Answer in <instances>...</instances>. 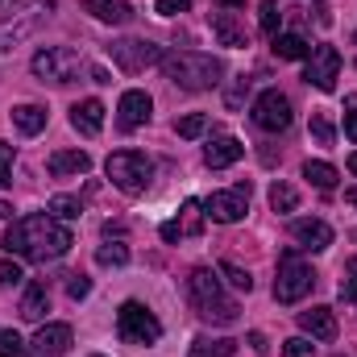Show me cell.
Instances as JSON below:
<instances>
[{
    "mask_svg": "<svg viewBox=\"0 0 357 357\" xmlns=\"http://www.w3.org/2000/svg\"><path fill=\"white\" fill-rule=\"evenodd\" d=\"M0 245H4V254H17L25 262H54L75 245V233L50 212H33V216H21L0 237Z\"/></svg>",
    "mask_w": 357,
    "mask_h": 357,
    "instance_id": "6da1fadb",
    "label": "cell"
},
{
    "mask_svg": "<svg viewBox=\"0 0 357 357\" xmlns=\"http://www.w3.org/2000/svg\"><path fill=\"white\" fill-rule=\"evenodd\" d=\"M187 299H191V307H195V316L199 320H208V324H237V303L225 295V287H220V274H212L208 266L191 270V278H187Z\"/></svg>",
    "mask_w": 357,
    "mask_h": 357,
    "instance_id": "7a4b0ae2",
    "label": "cell"
},
{
    "mask_svg": "<svg viewBox=\"0 0 357 357\" xmlns=\"http://www.w3.org/2000/svg\"><path fill=\"white\" fill-rule=\"evenodd\" d=\"M162 71L183 91H208L220 84L225 63L216 54H204V50H175V54H162Z\"/></svg>",
    "mask_w": 357,
    "mask_h": 357,
    "instance_id": "3957f363",
    "label": "cell"
},
{
    "mask_svg": "<svg viewBox=\"0 0 357 357\" xmlns=\"http://www.w3.org/2000/svg\"><path fill=\"white\" fill-rule=\"evenodd\" d=\"M54 13V0H21L8 17H0V54L17 50L21 42H29Z\"/></svg>",
    "mask_w": 357,
    "mask_h": 357,
    "instance_id": "277c9868",
    "label": "cell"
},
{
    "mask_svg": "<svg viewBox=\"0 0 357 357\" xmlns=\"http://www.w3.org/2000/svg\"><path fill=\"white\" fill-rule=\"evenodd\" d=\"M104 171H108V178H112L125 195H142V191L150 187V178H154V162H150L142 150H116V154H108Z\"/></svg>",
    "mask_w": 357,
    "mask_h": 357,
    "instance_id": "5b68a950",
    "label": "cell"
},
{
    "mask_svg": "<svg viewBox=\"0 0 357 357\" xmlns=\"http://www.w3.org/2000/svg\"><path fill=\"white\" fill-rule=\"evenodd\" d=\"M312 287H316V270L299 258V250H282L278 278H274V299L278 303H299L303 295H312Z\"/></svg>",
    "mask_w": 357,
    "mask_h": 357,
    "instance_id": "8992f818",
    "label": "cell"
},
{
    "mask_svg": "<svg viewBox=\"0 0 357 357\" xmlns=\"http://www.w3.org/2000/svg\"><path fill=\"white\" fill-rule=\"evenodd\" d=\"M116 337H121L125 345H154V341L162 337V324H158V316H154L146 303L129 299V303H121V312H116Z\"/></svg>",
    "mask_w": 357,
    "mask_h": 357,
    "instance_id": "52a82bcc",
    "label": "cell"
},
{
    "mask_svg": "<svg viewBox=\"0 0 357 357\" xmlns=\"http://www.w3.org/2000/svg\"><path fill=\"white\" fill-rule=\"evenodd\" d=\"M79 71H84V59L71 46H46L33 54V75L42 84H71Z\"/></svg>",
    "mask_w": 357,
    "mask_h": 357,
    "instance_id": "ba28073f",
    "label": "cell"
},
{
    "mask_svg": "<svg viewBox=\"0 0 357 357\" xmlns=\"http://www.w3.org/2000/svg\"><path fill=\"white\" fill-rule=\"evenodd\" d=\"M108 54H112V63L121 67V71H129V75H137V71H146V67H154V63H162V46L158 42H150V38H121V42H112L108 46Z\"/></svg>",
    "mask_w": 357,
    "mask_h": 357,
    "instance_id": "9c48e42d",
    "label": "cell"
},
{
    "mask_svg": "<svg viewBox=\"0 0 357 357\" xmlns=\"http://www.w3.org/2000/svg\"><path fill=\"white\" fill-rule=\"evenodd\" d=\"M199 208H204L208 220L233 225V220H241V216L250 212V183H237V187H229V191H212Z\"/></svg>",
    "mask_w": 357,
    "mask_h": 357,
    "instance_id": "30bf717a",
    "label": "cell"
},
{
    "mask_svg": "<svg viewBox=\"0 0 357 357\" xmlns=\"http://www.w3.org/2000/svg\"><path fill=\"white\" fill-rule=\"evenodd\" d=\"M291 121H295L291 100H287L278 88L262 91V96L254 100V125H258V129H266V133H287Z\"/></svg>",
    "mask_w": 357,
    "mask_h": 357,
    "instance_id": "8fae6325",
    "label": "cell"
},
{
    "mask_svg": "<svg viewBox=\"0 0 357 357\" xmlns=\"http://www.w3.org/2000/svg\"><path fill=\"white\" fill-rule=\"evenodd\" d=\"M303 79H307L316 91H333L337 79H341V50H337V46H312Z\"/></svg>",
    "mask_w": 357,
    "mask_h": 357,
    "instance_id": "7c38bea8",
    "label": "cell"
},
{
    "mask_svg": "<svg viewBox=\"0 0 357 357\" xmlns=\"http://www.w3.org/2000/svg\"><path fill=\"white\" fill-rule=\"evenodd\" d=\"M150 112H154V100L142 88H129L121 96V104H116V125H121L125 133H133V129H142V125L150 121Z\"/></svg>",
    "mask_w": 357,
    "mask_h": 357,
    "instance_id": "4fadbf2b",
    "label": "cell"
},
{
    "mask_svg": "<svg viewBox=\"0 0 357 357\" xmlns=\"http://www.w3.org/2000/svg\"><path fill=\"white\" fill-rule=\"evenodd\" d=\"M291 237H295L299 250H307V254H324V250L333 245V229H328L324 220H316V216L295 220V225H291Z\"/></svg>",
    "mask_w": 357,
    "mask_h": 357,
    "instance_id": "5bb4252c",
    "label": "cell"
},
{
    "mask_svg": "<svg viewBox=\"0 0 357 357\" xmlns=\"http://www.w3.org/2000/svg\"><path fill=\"white\" fill-rule=\"evenodd\" d=\"M71 341H75L71 324H42V328L33 333V349L42 357H63L71 349Z\"/></svg>",
    "mask_w": 357,
    "mask_h": 357,
    "instance_id": "9a60e30c",
    "label": "cell"
},
{
    "mask_svg": "<svg viewBox=\"0 0 357 357\" xmlns=\"http://www.w3.org/2000/svg\"><path fill=\"white\" fill-rule=\"evenodd\" d=\"M299 328L312 337V341H337V316H333V307H307V312H299Z\"/></svg>",
    "mask_w": 357,
    "mask_h": 357,
    "instance_id": "2e32d148",
    "label": "cell"
},
{
    "mask_svg": "<svg viewBox=\"0 0 357 357\" xmlns=\"http://www.w3.org/2000/svg\"><path fill=\"white\" fill-rule=\"evenodd\" d=\"M241 158H245V146H241L237 137H212L208 150H204V162H208L212 171H225V167H233V162H241Z\"/></svg>",
    "mask_w": 357,
    "mask_h": 357,
    "instance_id": "e0dca14e",
    "label": "cell"
},
{
    "mask_svg": "<svg viewBox=\"0 0 357 357\" xmlns=\"http://www.w3.org/2000/svg\"><path fill=\"white\" fill-rule=\"evenodd\" d=\"M71 129L84 133V137H96V133L104 129V104H100V100H79V104L71 108Z\"/></svg>",
    "mask_w": 357,
    "mask_h": 357,
    "instance_id": "ac0fdd59",
    "label": "cell"
},
{
    "mask_svg": "<svg viewBox=\"0 0 357 357\" xmlns=\"http://www.w3.org/2000/svg\"><path fill=\"white\" fill-rule=\"evenodd\" d=\"M46 171L54 178H71V175H88L91 171V158L84 150H59V154H50V162H46Z\"/></svg>",
    "mask_w": 357,
    "mask_h": 357,
    "instance_id": "d6986e66",
    "label": "cell"
},
{
    "mask_svg": "<svg viewBox=\"0 0 357 357\" xmlns=\"http://www.w3.org/2000/svg\"><path fill=\"white\" fill-rule=\"evenodd\" d=\"M199 225H204V212H199L195 199H187V204H183V220H167V225H162V241H183V237L199 233Z\"/></svg>",
    "mask_w": 357,
    "mask_h": 357,
    "instance_id": "ffe728a7",
    "label": "cell"
},
{
    "mask_svg": "<svg viewBox=\"0 0 357 357\" xmlns=\"http://www.w3.org/2000/svg\"><path fill=\"white\" fill-rule=\"evenodd\" d=\"M212 33L220 38V46H233V50H245L250 46V33H245V25L233 13H216L212 17Z\"/></svg>",
    "mask_w": 357,
    "mask_h": 357,
    "instance_id": "44dd1931",
    "label": "cell"
},
{
    "mask_svg": "<svg viewBox=\"0 0 357 357\" xmlns=\"http://www.w3.org/2000/svg\"><path fill=\"white\" fill-rule=\"evenodd\" d=\"M46 312H50V291H46V282H29L25 299H21V320L42 324V316H46Z\"/></svg>",
    "mask_w": 357,
    "mask_h": 357,
    "instance_id": "7402d4cb",
    "label": "cell"
},
{
    "mask_svg": "<svg viewBox=\"0 0 357 357\" xmlns=\"http://www.w3.org/2000/svg\"><path fill=\"white\" fill-rule=\"evenodd\" d=\"M84 8H88L96 21H104V25H125L133 17V8L121 4V0H84Z\"/></svg>",
    "mask_w": 357,
    "mask_h": 357,
    "instance_id": "603a6c76",
    "label": "cell"
},
{
    "mask_svg": "<svg viewBox=\"0 0 357 357\" xmlns=\"http://www.w3.org/2000/svg\"><path fill=\"white\" fill-rule=\"evenodd\" d=\"M13 125L33 137V133L46 129V108H38V104H17V108H13Z\"/></svg>",
    "mask_w": 357,
    "mask_h": 357,
    "instance_id": "cb8c5ba5",
    "label": "cell"
},
{
    "mask_svg": "<svg viewBox=\"0 0 357 357\" xmlns=\"http://www.w3.org/2000/svg\"><path fill=\"white\" fill-rule=\"evenodd\" d=\"M274 54H278V59H287V63H295V59H307V54H312V46H307L299 33H278V38H274Z\"/></svg>",
    "mask_w": 357,
    "mask_h": 357,
    "instance_id": "d4e9b609",
    "label": "cell"
},
{
    "mask_svg": "<svg viewBox=\"0 0 357 357\" xmlns=\"http://www.w3.org/2000/svg\"><path fill=\"white\" fill-rule=\"evenodd\" d=\"M303 178L312 183V187H320V191H333L337 187V167H328V162H303Z\"/></svg>",
    "mask_w": 357,
    "mask_h": 357,
    "instance_id": "484cf974",
    "label": "cell"
},
{
    "mask_svg": "<svg viewBox=\"0 0 357 357\" xmlns=\"http://www.w3.org/2000/svg\"><path fill=\"white\" fill-rule=\"evenodd\" d=\"M233 354H237V341H229V337H220V341L199 337V341L191 345V354H187V357H233Z\"/></svg>",
    "mask_w": 357,
    "mask_h": 357,
    "instance_id": "4316f807",
    "label": "cell"
},
{
    "mask_svg": "<svg viewBox=\"0 0 357 357\" xmlns=\"http://www.w3.org/2000/svg\"><path fill=\"white\" fill-rule=\"evenodd\" d=\"M295 204H299V191L291 187V183H270V208L274 212H295Z\"/></svg>",
    "mask_w": 357,
    "mask_h": 357,
    "instance_id": "83f0119b",
    "label": "cell"
},
{
    "mask_svg": "<svg viewBox=\"0 0 357 357\" xmlns=\"http://www.w3.org/2000/svg\"><path fill=\"white\" fill-rule=\"evenodd\" d=\"M96 262H100V266H125V262H129V245H125V241H104V245L96 250Z\"/></svg>",
    "mask_w": 357,
    "mask_h": 357,
    "instance_id": "f1b7e54d",
    "label": "cell"
},
{
    "mask_svg": "<svg viewBox=\"0 0 357 357\" xmlns=\"http://www.w3.org/2000/svg\"><path fill=\"white\" fill-rule=\"evenodd\" d=\"M258 25H262L266 38H278V25H282V8H278V0H262V8H258Z\"/></svg>",
    "mask_w": 357,
    "mask_h": 357,
    "instance_id": "f546056e",
    "label": "cell"
},
{
    "mask_svg": "<svg viewBox=\"0 0 357 357\" xmlns=\"http://www.w3.org/2000/svg\"><path fill=\"white\" fill-rule=\"evenodd\" d=\"M220 274L229 278V287H233V291H245V295L254 291V274H250V270H241L237 262H220Z\"/></svg>",
    "mask_w": 357,
    "mask_h": 357,
    "instance_id": "4dcf8cb0",
    "label": "cell"
},
{
    "mask_svg": "<svg viewBox=\"0 0 357 357\" xmlns=\"http://www.w3.org/2000/svg\"><path fill=\"white\" fill-rule=\"evenodd\" d=\"M204 129H208V116H204V112H187V116H178V121H175L178 137H199Z\"/></svg>",
    "mask_w": 357,
    "mask_h": 357,
    "instance_id": "1f68e13d",
    "label": "cell"
},
{
    "mask_svg": "<svg viewBox=\"0 0 357 357\" xmlns=\"http://www.w3.org/2000/svg\"><path fill=\"white\" fill-rule=\"evenodd\" d=\"M50 212H54L59 220H75V216L84 212V204H79L75 195H54V199H50Z\"/></svg>",
    "mask_w": 357,
    "mask_h": 357,
    "instance_id": "d6a6232c",
    "label": "cell"
},
{
    "mask_svg": "<svg viewBox=\"0 0 357 357\" xmlns=\"http://www.w3.org/2000/svg\"><path fill=\"white\" fill-rule=\"evenodd\" d=\"M0 357H29V345L13 328H0Z\"/></svg>",
    "mask_w": 357,
    "mask_h": 357,
    "instance_id": "836d02e7",
    "label": "cell"
},
{
    "mask_svg": "<svg viewBox=\"0 0 357 357\" xmlns=\"http://www.w3.org/2000/svg\"><path fill=\"white\" fill-rule=\"evenodd\" d=\"M312 137H316L320 146H333V142H337V129H333V121H328L324 112L312 116Z\"/></svg>",
    "mask_w": 357,
    "mask_h": 357,
    "instance_id": "e575fe53",
    "label": "cell"
},
{
    "mask_svg": "<svg viewBox=\"0 0 357 357\" xmlns=\"http://www.w3.org/2000/svg\"><path fill=\"white\" fill-rule=\"evenodd\" d=\"M341 299L357 307V258L345 262V278H341Z\"/></svg>",
    "mask_w": 357,
    "mask_h": 357,
    "instance_id": "d590c367",
    "label": "cell"
},
{
    "mask_svg": "<svg viewBox=\"0 0 357 357\" xmlns=\"http://www.w3.org/2000/svg\"><path fill=\"white\" fill-rule=\"evenodd\" d=\"M282 357H316V345L307 337H291V341H282Z\"/></svg>",
    "mask_w": 357,
    "mask_h": 357,
    "instance_id": "8d00e7d4",
    "label": "cell"
},
{
    "mask_svg": "<svg viewBox=\"0 0 357 357\" xmlns=\"http://www.w3.org/2000/svg\"><path fill=\"white\" fill-rule=\"evenodd\" d=\"M21 282H25V270L17 266V262H8V258H4V262H0V287L8 291V287H21Z\"/></svg>",
    "mask_w": 357,
    "mask_h": 357,
    "instance_id": "74e56055",
    "label": "cell"
},
{
    "mask_svg": "<svg viewBox=\"0 0 357 357\" xmlns=\"http://www.w3.org/2000/svg\"><path fill=\"white\" fill-rule=\"evenodd\" d=\"M8 183H13V146L0 142V187H8Z\"/></svg>",
    "mask_w": 357,
    "mask_h": 357,
    "instance_id": "f35d334b",
    "label": "cell"
},
{
    "mask_svg": "<svg viewBox=\"0 0 357 357\" xmlns=\"http://www.w3.org/2000/svg\"><path fill=\"white\" fill-rule=\"evenodd\" d=\"M345 108H349L345 112V137L357 142V96H345Z\"/></svg>",
    "mask_w": 357,
    "mask_h": 357,
    "instance_id": "ab89813d",
    "label": "cell"
},
{
    "mask_svg": "<svg viewBox=\"0 0 357 357\" xmlns=\"http://www.w3.org/2000/svg\"><path fill=\"white\" fill-rule=\"evenodd\" d=\"M88 291H91L88 278H84V274H71V282H67V295H71V299H84Z\"/></svg>",
    "mask_w": 357,
    "mask_h": 357,
    "instance_id": "60d3db41",
    "label": "cell"
},
{
    "mask_svg": "<svg viewBox=\"0 0 357 357\" xmlns=\"http://www.w3.org/2000/svg\"><path fill=\"white\" fill-rule=\"evenodd\" d=\"M191 8V0H158V13L162 17H178V13H187Z\"/></svg>",
    "mask_w": 357,
    "mask_h": 357,
    "instance_id": "b9f144b4",
    "label": "cell"
},
{
    "mask_svg": "<svg viewBox=\"0 0 357 357\" xmlns=\"http://www.w3.org/2000/svg\"><path fill=\"white\" fill-rule=\"evenodd\" d=\"M245 91H250V79H245V75H241V84H237V88L229 91V108H237V104H241V100H245Z\"/></svg>",
    "mask_w": 357,
    "mask_h": 357,
    "instance_id": "7bdbcfd3",
    "label": "cell"
},
{
    "mask_svg": "<svg viewBox=\"0 0 357 357\" xmlns=\"http://www.w3.org/2000/svg\"><path fill=\"white\" fill-rule=\"evenodd\" d=\"M91 79H96V84H112V75H108L104 67H91Z\"/></svg>",
    "mask_w": 357,
    "mask_h": 357,
    "instance_id": "ee69618b",
    "label": "cell"
},
{
    "mask_svg": "<svg viewBox=\"0 0 357 357\" xmlns=\"http://www.w3.org/2000/svg\"><path fill=\"white\" fill-rule=\"evenodd\" d=\"M250 345H254L258 354H266V337H262V333H250Z\"/></svg>",
    "mask_w": 357,
    "mask_h": 357,
    "instance_id": "f6af8a7d",
    "label": "cell"
},
{
    "mask_svg": "<svg viewBox=\"0 0 357 357\" xmlns=\"http://www.w3.org/2000/svg\"><path fill=\"white\" fill-rule=\"evenodd\" d=\"M345 199H349V204L357 208V187H349V191H345Z\"/></svg>",
    "mask_w": 357,
    "mask_h": 357,
    "instance_id": "bcb514c9",
    "label": "cell"
},
{
    "mask_svg": "<svg viewBox=\"0 0 357 357\" xmlns=\"http://www.w3.org/2000/svg\"><path fill=\"white\" fill-rule=\"evenodd\" d=\"M349 171L357 175V154H349Z\"/></svg>",
    "mask_w": 357,
    "mask_h": 357,
    "instance_id": "7dc6e473",
    "label": "cell"
},
{
    "mask_svg": "<svg viewBox=\"0 0 357 357\" xmlns=\"http://www.w3.org/2000/svg\"><path fill=\"white\" fill-rule=\"evenodd\" d=\"M225 4H233V8H237V4H245V0H225Z\"/></svg>",
    "mask_w": 357,
    "mask_h": 357,
    "instance_id": "c3c4849f",
    "label": "cell"
},
{
    "mask_svg": "<svg viewBox=\"0 0 357 357\" xmlns=\"http://www.w3.org/2000/svg\"><path fill=\"white\" fill-rule=\"evenodd\" d=\"M91 357H100V354H91Z\"/></svg>",
    "mask_w": 357,
    "mask_h": 357,
    "instance_id": "681fc988",
    "label": "cell"
},
{
    "mask_svg": "<svg viewBox=\"0 0 357 357\" xmlns=\"http://www.w3.org/2000/svg\"><path fill=\"white\" fill-rule=\"evenodd\" d=\"M354 42H357V38H354Z\"/></svg>",
    "mask_w": 357,
    "mask_h": 357,
    "instance_id": "f907efd6",
    "label": "cell"
}]
</instances>
